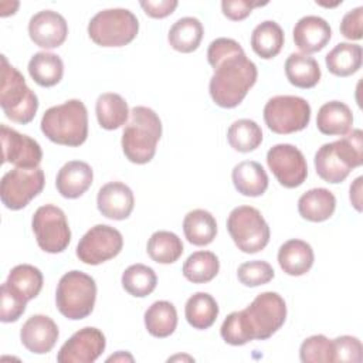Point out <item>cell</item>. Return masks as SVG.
<instances>
[{"instance_id":"6","label":"cell","mask_w":363,"mask_h":363,"mask_svg":"<svg viewBox=\"0 0 363 363\" xmlns=\"http://www.w3.org/2000/svg\"><path fill=\"white\" fill-rule=\"evenodd\" d=\"M0 106L4 115L17 123H28L34 119L38 109V98L31 91L23 74L1 55Z\"/></svg>"},{"instance_id":"19","label":"cell","mask_w":363,"mask_h":363,"mask_svg":"<svg viewBox=\"0 0 363 363\" xmlns=\"http://www.w3.org/2000/svg\"><path fill=\"white\" fill-rule=\"evenodd\" d=\"M135 206V197L129 186L122 182H109L104 184L96 196L99 213L111 220H125L130 216Z\"/></svg>"},{"instance_id":"23","label":"cell","mask_w":363,"mask_h":363,"mask_svg":"<svg viewBox=\"0 0 363 363\" xmlns=\"http://www.w3.org/2000/svg\"><path fill=\"white\" fill-rule=\"evenodd\" d=\"M352 109L340 101H329L323 104L316 116V126L320 133L329 136H345L352 130Z\"/></svg>"},{"instance_id":"12","label":"cell","mask_w":363,"mask_h":363,"mask_svg":"<svg viewBox=\"0 0 363 363\" xmlns=\"http://www.w3.org/2000/svg\"><path fill=\"white\" fill-rule=\"evenodd\" d=\"M45 184V176L41 167L21 169L14 167L4 173L0 182L1 203L9 210L24 208L37 197Z\"/></svg>"},{"instance_id":"1","label":"cell","mask_w":363,"mask_h":363,"mask_svg":"<svg viewBox=\"0 0 363 363\" xmlns=\"http://www.w3.org/2000/svg\"><path fill=\"white\" fill-rule=\"evenodd\" d=\"M207 60L214 69L208 84L213 102L225 109L238 106L257 81V65L235 40L227 37L210 43Z\"/></svg>"},{"instance_id":"20","label":"cell","mask_w":363,"mask_h":363,"mask_svg":"<svg viewBox=\"0 0 363 363\" xmlns=\"http://www.w3.org/2000/svg\"><path fill=\"white\" fill-rule=\"evenodd\" d=\"M294 43L302 54H312L323 50L332 37L329 23L319 16H305L294 27Z\"/></svg>"},{"instance_id":"33","label":"cell","mask_w":363,"mask_h":363,"mask_svg":"<svg viewBox=\"0 0 363 363\" xmlns=\"http://www.w3.org/2000/svg\"><path fill=\"white\" fill-rule=\"evenodd\" d=\"M184 316L191 328L208 329L218 316V305L210 294L196 292L186 302Z\"/></svg>"},{"instance_id":"4","label":"cell","mask_w":363,"mask_h":363,"mask_svg":"<svg viewBox=\"0 0 363 363\" xmlns=\"http://www.w3.org/2000/svg\"><path fill=\"white\" fill-rule=\"evenodd\" d=\"M160 138L162 121L159 115L147 106H135L122 132L121 145L123 155L132 163H149L155 157Z\"/></svg>"},{"instance_id":"35","label":"cell","mask_w":363,"mask_h":363,"mask_svg":"<svg viewBox=\"0 0 363 363\" xmlns=\"http://www.w3.org/2000/svg\"><path fill=\"white\" fill-rule=\"evenodd\" d=\"M43 274L41 271L30 264H20L11 268L6 284L10 289L21 295L26 301L34 299L43 288Z\"/></svg>"},{"instance_id":"26","label":"cell","mask_w":363,"mask_h":363,"mask_svg":"<svg viewBox=\"0 0 363 363\" xmlns=\"http://www.w3.org/2000/svg\"><path fill=\"white\" fill-rule=\"evenodd\" d=\"M183 233L190 244L204 247L213 242V240L216 238L217 221L210 211L196 208L184 216Z\"/></svg>"},{"instance_id":"24","label":"cell","mask_w":363,"mask_h":363,"mask_svg":"<svg viewBox=\"0 0 363 363\" xmlns=\"http://www.w3.org/2000/svg\"><path fill=\"white\" fill-rule=\"evenodd\" d=\"M336 208L335 194L325 189L316 187L305 191L298 200V211L302 218L312 223H322L332 217Z\"/></svg>"},{"instance_id":"15","label":"cell","mask_w":363,"mask_h":363,"mask_svg":"<svg viewBox=\"0 0 363 363\" xmlns=\"http://www.w3.org/2000/svg\"><path fill=\"white\" fill-rule=\"evenodd\" d=\"M105 335L92 326L77 330L58 350V363H92L105 350Z\"/></svg>"},{"instance_id":"46","label":"cell","mask_w":363,"mask_h":363,"mask_svg":"<svg viewBox=\"0 0 363 363\" xmlns=\"http://www.w3.org/2000/svg\"><path fill=\"white\" fill-rule=\"evenodd\" d=\"M139 4L149 17L164 18L176 10L179 3L176 0H142Z\"/></svg>"},{"instance_id":"21","label":"cell","mask_w":363,"mask_h":363,"mask_svg":"<svg viewBox=\"0 0 363 363\" xmlns=\"http://www.w3.org/2000/svg\"><path fill=\"white\" fill-rule=\"evenodd\" d=\"M92 167L82 160L67 162L57 173L55 187L65 199L81 197L92 184Z\"/></svg>"},{"instance_id":"48","label":"cell","mask_w":363,"mask_h":363,"mask_svg":"<svg viewBox=\"0 0 363 363\" xmlns=\"http://www.w3.org/2000/svg\"><path fill=\"white\" fill-rule=\"evenodd\" d=\"M106 362H133V356L128 352H116L115 354L109 356L106 359Z\"/></svg>"},{"instance_id":"25","label":"cell","mask_w":363,"mask_h":363,"mask_svg":"<svg viewBox=\"0 0 363 363\" xmlns=\"http://www.w3.org/2000/svg\"><path fill=\"white\" fill-rule=\"evenodd\" d=\"M234 187L247 197H258L268 189V174L264 167L254 160H244L234 166L231 172Z\"/></svg>"},{"instance_id":"5","label":"cell","mask_w":363,"mask_h":363,"mask_svg":"<svg viewBox=\"0 0 363 363\" xmlns=\"http://www.w3.org/2000/svg\"><path fill=\"white\" fill-rule=\"evenodd\" d=\"M41 132L54 143L79 146L88 138V112L82 101L69 99L48 108L41 118Z\"/></svg>"},{"instance_id":"31","label":"cell","mask_w":363,"mask_h":363,"mask_svg":"<svg viewBox=\"0 0 363 363\" xmlns=\"http://www.w3.org/2000/svg\"><path fill=\"white\" fill-rule=\"evenodd\" d=\"M95 113L101 128L106 130H113L125 125L130 112L128 102L115 92L101 94L95 104Z\"/></svg>"},{"instance_id":"14","label":"cell","mask_w":363,"mask_h":363,"mask_svg":"<svg viewBox=\"0 0 363 363\" xmlns=\"http://www.w3.org/2000/svg\"><path fill=\"white\" fill-rule=\"evenodd\" d=\"M267 164L281 186L299 187L308 177V164L303 153L294 145L278 143L267 153Z\"/></svg>"},{"instance_id":"10","label":"cell","mask_w":363,"mask_h":363,"mask_svg":"<svg viewBox=\"0 0 363 363\" xmlns=\"http://www.w3.org/2000/svg\"><path fill=\"white\" fill-rule=\"evenodd\" d=\"M264 121L274 133H295L308 126L311 121V105L301 96L277 95L265 104Z\"/></svg>"},{"instance_id":"29","label":"cell","mask_w":363,"mask_h":363,"mask_svg":"<svg viewBox=\"0 0 363 363\" xmlns=\"http://www.w3.org/2000/svg\"><path fill=\"white\" fill-rule=\"evenodd\" d=\"M204 28L196 17H182L173 23L169 30L167 41L170 47L179 52H193L203 40Z\"/></svg>"},{"instance_id":"28","label":"cell","mask_w":363,"mask_h":363,"mask_svg":"<svg viewBox=\"0 0 363 363\" xmlns=\"http://www.w3.org/2000/svg\"><path fill=\"white\" fill-rule=\"evenodd\" d=\"M285 37L281 26L274 20L259 23L251 34V48L262 60L277 57L284 45Z\"/></svg>"},{"instance_id":"39","label":"cell","mask_w":363,"mask_h":363,"mask_svg":"<svg viewBox=\"0 0 363 363\" xmlns=\"http://www.w3.org/2000/svg\"><path fill=\"white\" fill-rule=\"evenodd\" d=\"M121 282L129 295L145 298L155 291L157 285V277L153 268L145 264H133L123 271Z\"/></svg>"},{"instance_id":"27","label":"cell","mask_w":363,"mask_h":363,"mask_svg":"<svg viewBox=\"0 0 363 363\" xmlns=\"http://www.w3.org/2000/svg\"><path fill=\"white\" fill-rule=\"evenodd\" d=\"M286 79L298 88H313L320 79V67L318 61L302 52H292L285 61Z\"/></svg>"},{"instance_id":"44","label":"cell","mask_w":363,"mask_h":363,"mask_svg":"<svg viewBox=\"0 0 363 363\" xmlns=\"http://www.w3.org/2000/svg\"><path fill=\"white\" fill-rule=\"evenodd\" d=\"M340 34L347 40H362L363 37V7L359 6L347 11L340 21Z\"/></svg>"},{"instance_id":"16","label":"cell","mask_w":363,"mask_h":363,"mask_svg":"<svg viewBox=\"0 0 363 363\" xmlns=\"http://www.w3.org/2000/svg\"><path fill=\"white\" fill-rule=\"evenodd\" d=\"M0 139L3 149V163H11L21 169H35L41 163L43 150L33 138L9 128L0 126Z\"/></svg>"},{"instance_id":"36","label":"cell","mask_w":363,"mask_h":363,"mask_svg":"<svg viewBox=\"0 0 363 363\" xmlns=\"http://www.w3.org/2000/svg\"><path fill=\"white\" fill-rule=\"evenodd\" d=\"M220 271L218 257L211 251H196L183 264V275L193 284H206L216 278Z\"/></svg>"},{"instance_id":"30","label":"cell","mask_w":363,"mask_h":363,"mask_svg":"<svg viewBox=\"0 0 363 363\" xmlns=\"http://www.w3.org/2000/svg\"><path fill=\"white\" fill-rule=\"evenodd\" d=\"M363 50L359 44L339 43L325 57L326 68L336 77H349L362 67Z\"/></svg>"},{"instance_id":"38","label":"cell","mask_w":363,"mask_h":363,"mask_svg":"<svg viewBox=\"0 0 363 363\" xmlns=\"http://www.w3.org/2000/svg\"><path fill=\"white\" fill-rule=\"evenodd\" d=\"M230 146L241 153L255 150L262 142V130L252 119H238L233 122L227 130Z\"/></svg>"},{"instance_id":"18","label":"cell","mask_w":363,"mask_h":363,"mask_svg":"<svg viewBox=\"0 0 363 363\" xmlns=\"http://www.w3.org/2000/svg\"><path fill=\"white\" fill-rule=\"evenodd\" d=\"M60 336L57 323L47 315L30 316L20 329V340L23 346L35 354L48 353L57 343Z\"/></svg>"},{"instance_id":"42","label":"cell","mask_w":363,"mask_h":363,"mask_svg":"<svg viewBox=\"0 0 363 363\" xmlns=\"http://www.w3.org/2000/svg\"><path fill=\"white\" fill-rule=\"evenodd\" d=\"M0 320L4 323H11L20 319L24 313L27 302L21 295L9 288L6 282L0 288Z\"/></svg>"},{"instance_id":"34","label":"cell","mask_w":363,"mask_h":363,"mask_svg":"<svg viewBox=\"0 0 363 363\" xmlns=\"http://www.w3.org/2000/svg\"><path fill=\"white\" fill-rule=\"evenodd\" d=\"M177 326V311L169 301H156L145 312V328L155 337L170 336Z\"/></svg>"},{"instance_id":"32","label":"cell","mask_w":363,"mask_h":363,"mask_svg":"<svg viewBox=\"0 0 363 363\" xmlns=\"http://www.w3.org/2000/svg\"><path fill=\"white\" fill-rule=\"evenodd\" d=\"M28 74L40 86H54L62 79L64 62L54 52L40 51L30 58Z\"/></svg>"},{"instance_id":"7","label":"cell","mask_w":363,"mask_h":363,"mask_svg":"<svg viewBox=\"0 0 363 363\" xmlns=\"http://www.w3.org/2000/svg\"><path fill=\"white\" fill-rule=\"evenodd\" d=\"M96 301L95 279L82 271H68L57 285L55 305L61 315L79 320L92 313Z\"/></svg>"},{"instance_id":"40","label":"cell","mask_w":363,"mask_h":363,"mask_svg":"<svg viewBox=\"0 0 363 363\" xmlns=\"http://www.w3.org/2000/svg\"><path fill=\"white\" fill-rule=\"evenodd\" d=\"M299 359L303 363H329L335 362L333 342L325 335L306 337L299 347Z\"/></svg>"},{"instance_id":"3","label":"cell","mask_w":363,"mask_h":363,"mask_svg":"<svg viewBox=\"0 0 363 363\" xmlns=\"http://www.w3.org/2000/svg\"><path fill=\"white\" fill-rule=\"evenodd\" d=\"M315 170L326 183H342L363 163V132L352 129L343 138L322 145L315 153Z\"/></svg>"},{"instance_id":"43","label":"cell","mask_w":363,"mask_h":363,"mask_svg":"<svg viewBox=\"0 0 363 363\" xmlns=\"http://www.w3.org/2000/svg\"><path fill=\"white\" fill-rule=\"evenodd\" d=\"M335 362L359 363L363 360V346L356 336L343 335L332 340Z\"/></svg>"},{"instance_id":"2","label":"cell","mask_w":363,"mask_h":363,"mask_svg":"<svg viewBox=\"0 0 363 363\" xmlns=\"http://www.w3.org/2000/svg\"><path fill=\"white\" fill-rule=\"evenodd\" d=\"M286 319L284 298L272 291L262 292L242 311L231 312L220 328L223 340L233 346H242L251 340L271 337Z\"/></svg>"},{"instance_id":"47","label":"cell","mask_w":363,"mask_h":363,"mask_svg":"<svg viewBox=\"0 0 363 363\" xmlns=\"http://www.w3.org/2000/svg\"><path fill=\"white\" fill-rule=\"evenodd\" d=\"M362 182H363L362 176L356 177L354 182L350 184V189H349L350 203L357 211H362Z\"/></svg>"},{"instance_id":"45","label":"cell","mask_w":363,"mask_h":363,"mask_svg":"<svg viewBox=\"0 0 363 363\" xmlns=\"http://www.w3.org/2000/svg\"><path fill=\"white\" fill-rule=\"evenodd\" d=\"M265 4L267 3L248 1V0H223L221 11L227 18H230L233 21H240V20L247 18L255 7L265 6Z\"/></svg>"},{"instance_id":"17","label":"cell","mask_w":363,"mask_h":363,"mask_svg":"<svg viewBox=\"0 0 363 363\" xmlns=\"http://www.w3.org/2000/svg\"><path fill=\"white\" fill-rule=\"evenodd\" d=\"M28 35L31 41L41 48H57L67 40L68 24L60 13L54 10H41L30 18Z\"/></svg>"},{"instance_id":"37","label":"cell","mask_w":363,"mask_h":363,"mask_svg":"<svg viewBox=\"0 0 363 363\" xmlns=\"http://www.w3.org/2000/svg\"><path fill=\"white\" fill-rule=\"evenodd\" d=\"M149 257L157 264H173L183 254V242L172 231H156L150 235L146 245Z\"/></svg>"},{"instance_id":"49","label":"cell","mask_w":363,"mask_h":363,"mask_svg":"<svg viewBox=\"0 0 363 363\" xmlns=\"http://www.w3.org/2000/svg\"><path fill=\"white\" fill-rule=\"evenodd\" d=\"M174 360H189V362H193L194 359L190 357V356H180V354H176V356H173V357H169L167 362H174Z\"/></svg>"},{"instance_id":"9","label":"cell","mask_w":363,"mask_h":363,"mask_svg":"<svg viewBox=\"0 0 363 363\" xmlns=\"http://www.w3.org/2000/svg\"><path fill=\"white\" fill-rule=\"evenodd\" d=\"M227 230L237 248L245 254L259 252L269 242V227L251 206H238L228 214Z\"/></svg>"},{"instance_id":"11","label":"cell","mask_w":363,"mask_h":363,"mask_svg":"<svg viewBox=\"0 0 363 363\" xmlns=\"http://www.w3.org/2000/svg\"><path fill=\"white\" fill-rule=\"evenodd\" d=\"M31 227L38 247L48 254L62 252L71 241L65 213L54 204L38 207L33 216Z\"/></svg>"},{"instance_id":"22","label":"cell","mask_w":363,"mask_h":363,"mask_svg":"<svg viewBox=\"0 0 363 363\" xmlns=\"http://www.w3.org/2000/svg\"><path fill=\"white\" fill-rule=\"evenodd\" d=\"M313 261V250L311 244L303 240H288L278 250V264L281 269L291 277L305 275L312 268Z\"/></svg>"},{"instance_id":"41","label":"cell","mask_w":363,"mask_h":363,"mask_svg":"<svg viewBox=\"0 0 363 363\" xmlns=\"http://www.w3.org/2000/svg\"><path fill=\"white\" fill-rule=\"evenodd\" d=\"M274 268L267 261H247L237 269V278L244 286H259L268 284L274 278Z\"/></svg>"},{"instance_id":"8","label":"cell","mask_w":363,"mask_h":363,"mask_svg":"<svg viewBox=\"0 0 363 363\" xmlns=\"http://www.w3.org/2000/svg\"><path fill=\"white\" fill-rule=\"evenodd\" d=\"M139 31L138 17L128 9L98 11L88 23L89 38L101 47H122L135 40Z\"/></svg>"},{"instance_id":"13","label":"cell","mask_w":363,"mask_h":363,"mask_svg":"<svg viewBox=\"0 0 363 363\" xmlns=\"http://www.w3.org/2000/svg\"><path fill=\"white\" fill-rule=\"evenodd\" d=\"M122 247L123 237L116 228L108 224H96L79 240L77 257L86 265H99L115 258Z\"/></svg>"}]
</instances>
